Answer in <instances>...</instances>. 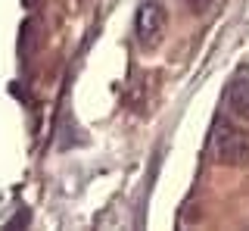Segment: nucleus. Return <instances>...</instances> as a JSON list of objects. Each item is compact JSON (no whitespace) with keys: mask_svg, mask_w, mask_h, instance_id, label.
<instances>
[{"mask_svg":"<svg viewBox=\"0 0 249 231\" xmlns=\"http://www.w3.org/2000/svg\"><path fill=\"white\" fill-rule=\"evenodd\" d=\"M215 159L224 166H246L249 163V132L231 122L215 128Z\"/></svg>","mask_w":249,"mask_h":231,"instance_id":"obj_1","label":"nucleus"},{"mask_svg":"<svg viewBox=\"0 0 249 231\" xmlns=\"http://www.w3.org/2000/svg\"><path fill=\"white\" fill-rule=\"evenodd\" d=\"M162 35H165V10H162V3H156V0H146L137 13V41H140V47H146V50L159 47Z\"/></svg>","mask_w":249,"mask_h":231,"instance_id":"obj_2","label":"nucleus"},{"mask_svg":"<svg viewBox=\"0 0 249 231\" xmlns=\"http://www.w3.org/2000/svg\"><path fill=\"white\" fill-rule=\"evenodd\" d=\"M228 106L233 116L249 122V72H240L228 88Z\"/></svg>","mask_w":249,"mask_h":231,"instance_id":"obj_3","label":"nucleus"}]
</instances>
